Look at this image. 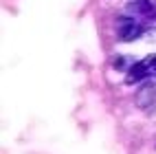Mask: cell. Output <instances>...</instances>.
Returning a JSON list of instances; mask_svg holds the SVG:
<instances>
[{
  "instance_id": "6da1fadb",
  "label": "cell",
  "mask_w": 156,
  "mask_h": 154,
  "mask_svg": "<svg viewBox=\"0 0 156 154\" xmlns=\"http://www.w3.org/2000/svg\"><path fill=\"white\" fill-rule=\"evenodd\" d=\"M117 35L121 42H132V40H139L143 33H145V29L136 22V18H132V16H123L117 20Z\"/></svg>"
},
{
  "instance_id": "5b68a950",
  "label": "cell",
  "mask_w": 156,
  "mask_h": 154,
  "mask_svg": "<svg viewBox=\"0 0 156 154\" xmlns=\"http://www.w3.org/2000/svg\"><path fill=\"white\" fill-rule=\"evenodd\" d=\"M126 64H128V59L123 57V55H119L117 59L112 62V66H114V68H126Z\"/></svg>"
},
{
  "instance_id": "7a4b0ae2",
  "label": "cell",
  "mask_w": 156,
  "mask_h": 154,
  "mask_svg": "<svg viewBox=\"0 0 156 154\" xmlns=\"http://www.w3.org/2000/svg\"><path fill=\"white\" fill-rule=\"evenodd\" d=\"M150 73L156 75V55H150L141 62H132V66L128 68V77L126 84H136V81H143Z\"/></svg>"
},
{
  "instance_id": "3957f363",
  "label": "cell",
  "mask_w": 156,
  "mask_h": 154,
  "mask_svg": "<svg viewBox=\"0 0 156 154\" xmlns=\"http://www.w3.org/2000/svg\"><path fill=\"white\" fill-rule=\"evenodd\" d=\"M156 101V84L154 81H145V84L134 92V106L141 110H147L150 106H154Z\"/></svg>"
},
{
  "instance_id": "277c9868",
  "label": "cell",
  "mask_w": 156,
  "mask_h": 154,
  "mask_svg": "<svg viewBox=\"0 0 156 154\" xmlns=\"http://www.w3.org/2000/svg\"><path fill=\"white\" fill-rule=\"evenodd\" d=\"M126 13L132 16V18H145V20H150V18L156 16V5L150 2V0H134V2L128 5Z\"/></svg>"
},
{
  "instance_id": "8992f818",
  "label": "cell",
  "mask_w": 156,
  "mask_h": 154,
  "mask_svg": "<svg viewBox=\"0 0 156 154\" xmlns=\"http://www.w3.org/2000/svg\"><path fill=\"white\" fill-rule=\"evenodd\" d=\"M145 38H147L150 40V42H156V29H147V31H145V33H143Z\"/></svg>"
}]
</instances>
